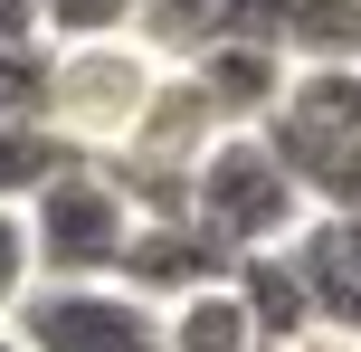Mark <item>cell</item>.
<instances>
[{"label":"cell","instance_id":"obj_1","mask_svg":"<svg viewBox=\"0 0 361 352\" xmlns=\"http://www.w3.org/2000/svg\"><path fill=\"white\" fill-rule=\"evenodd\" d=\"M257 133L314 219L361 210V67H286V95Z\"/></svg>","mask_w":361,"mask_h":352},{"label":"cell","instance_id":"obj_2","mask_svg":"<svg viewBox=\"0 0 361 352\" xmlns=\"http://www.w3.org/2000/svg\"><path fill=\"white\" fill-rule=\"evenodd\" d=\"M180 219L209 229L228 257H276V248H295L314 229V210L295 200V181H286V162L267 152V133H219V143L200 152V171H190Z\"/></svg>","mask_w":361,"mask_h":352},{"label":"cell","instance_id":"obj_3","mask_svg":"<svg viewBox=\"0 0 361 352\" xmlns=\"http://www.w3.org/2000/svg\"><path fill=\"white\" fill-rule=\"evenodd\" d=\"M162 57L143 38H105V48H48V114L38 124L76 152V162H105L133 124H143L152 86H162Z\"/></svg>","mask_w":361,"mask_h":352},{"label":"cell","instance_id":"obj_4","mask_svg":"<svg viewBox=\"0 0 361 352\" xmlns=\"http://www.w3.org/2000/svg\"><path fill=\"white\" fill-rule=\"evenodd\" d=\"M19 219H29L38 286H114V267H124V248H133V200L95 162H67Z\"/></svg>","mask_w":361,"mask_h":352},{"label":"cell","instance_id":"obj_5","mask_svg":"<svg viewBox=\"0 0 361 352\" xmlns=\"http://www.w3.org/2000/svg\"><path fill=\"white\" fill-rule=\"evenodd\" d=\"M10 334L19 352H162V305L124 286H29Z\"/></svg>","mask_w":361,"mask_h":352},{"label":"cell","instance_id":"obj_6","mask_svg":"<svg viewBox=\"0 0 361 352\" xmlns=\"http://www.w3.org/2000/svg\"><path fill=\"white\" fill-rule=\"evenodd\" d=\"M286 67H361V0H228V29Z\"/></svg>","mask_w":361,"mask_h":352},{"label":"cell","instance_id":"obj_7","mask_svg":"<svg viewBox=\"0 0 361 352\" xmlns=\"http://www.w3.org/2000/svg\"><path fill=\"white\" fill-rule=\"evenodd\" d=\"M228 277H238V257L209 229H190V219H133V248H124V267H114V286L143 296V305L209 296V286H228Z\"/></svg>","mask_w":361,"mask_h":352},{"label":"cell","instance_id":"obj_8","mask_svg":"<svg viewBox=\"0 0 361 352\" xmlns=\"http://www.w3.org/2000/svg\"><path fill=\"white\" fill-rule=\"evenodd\" d=\"M190 76H200V95L219 105L228 133H257V124L276 114V95H286V57L247 48V38H209V48L190 57Z\"/></svg>","mask_w":361,"mask_h":352},{"label":"cell","instance_id":"obj_9","mask_svg":"<svg viewBox=\"0 0 361 352\" xmlns=\"http://www.w3.org/2000/svg\"><path fill=\"white\" fill-rule=\"evenodd\" d=\"M162 352H257V324H247V305H238V286L162 305Z\"/></svg>","mask_w":361,"mask_h":352},{"label":"cell","instance_id":"obj_10","mask_svg":"<svg viewBox=\"0 0 361 352\" xmlns=\"http://www.w3.org/2000/svg\"><path fill=\"white\" fill-rule=\"evenodd\" d=\"M219 29H228V0H143V19H133V38H143L162 67H190Z\"/></svg>","mask_w":361,"mask_h":352},{"label":"cell","instance_id":"obj_11","mask_svg":"<svg viewBox=\"0 0 361 352\" xmlns=\"http://www.w3.org/2000/svg\"><path fill=\"white\" fill-rule=\"evenodd\" d=\"M67 162H76V152L57 143L48 124H0V210H29Z\"/></svg>","mask_w":361,"mask_h":352},{"label":"cell","instance_id":"obj_12","mask_svg":"<svg viewBox=\"0 0 361 352\" xmlns=\"http://www.w3.org/2000/svg\"><path fill=\"white\" fill-rule=\"evenodd\" d=\"M143 0H38V38L48 48H105V38H133Z\"/></svg>","mask_w":361,"mask_h":352},{"label":"cell","instance_id":"obj_13","mask_svg":"<svg viewBox=\"0 0 361 352\" xmlns=\"http://www.w3.org/2000/svg\"><path fill=\"white\" fill-rule=\"evenodd\" d=\"M48 114V48H0V124Z\"/></svg>","mask_w":361,"mask_h":352},{"label":"cell","instance_id":"obj_14","mask_svg":"<svg viewBox=\"0 0 361 352\" xmlns=\"http://www.w3.org/2000/svg\"><path fill=\"white\" fill-rule=\"evenodd\" d=\"M38 286V257H29V219L19 210H0V324L19 315V296Z\"/></svg>","mask_w":361,"mask_h":352},{"label":"cell","instance_id":"obj_15","mask_svg":"<svg viewBox=\"0 0 361 352\" xmlns=\"http://www.w3.org/2000/svg\"><path fill=\"white\" fill-rule=\"evenodd\" d=\"M267 352H361V334H343V324H305V334L267 343Z\"/></svg>","mask_w":361,"mask_h":352},{"label":"cell","instance_id":"obj_16","mask_svg":"<svg viewBox=\"0 0 361 352\" xmlns=\"http://www.w3.org/2000/svg\"><path fill=\"white\" fill-rule=\"evenodd\" d=\"M0 48H48L38 38V0H0Z\"/></svg>","mask_w":361,"mask_h":352},{"label":"cell","instance_id":"obj_17","mask_svg":"<svg viewBox=\"0 0 361 352\" xmlns=\"http://www.w3.org/2000/svg\"><path fill=\"white\" fill-rule=\"evenodd\" d=\"M333 229H343V248H352V267H361V210H352V219H333Z\"/></svg>","mask_w":361,"mask_h":352},{"label":"cell","instance_id":"obj_18","mask_svg":"<svg viewBox=\"0 0 361 352\" xmlns=\"http://www.w3.org/2000/svg\"><path fill=\"white\" fill-rule=\"evenodd\" d=\"M0 352H19V334H10V324H0Z\"/></svg>","mask_w":361,"mask_h":352}]
</instances>
